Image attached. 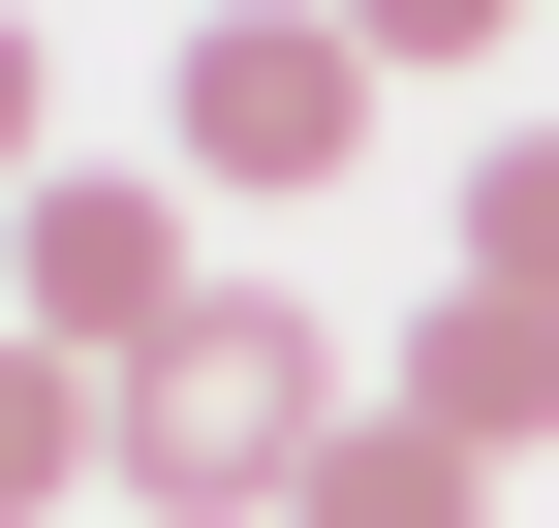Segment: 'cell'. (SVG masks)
Here are the masks:
<instances>
[{
  "instance_id": "3",
  "label": "cell",
  "mask_w": 559,
  "mask_h": 528,
  "mask_svg": "<svg viewBox=\"0 0 559 528\" xmlns=\"http://www.w3.org/2000/svg\"><path fill=\"white\" fill-rule=\"evenodd\" d=\"M373 94H404V62L342 32V0H218V32H187V156H218V187H342Z\"/></svg>"
},
{
  "instance_id": "1",
  "label": "cell",
  "mask_w": 559,
  "mask_h": 528,
  "mask_svg": "<svg viewBox=\"0 0 559 528\" xmlns=\"http://www.w3.org/2000/svg\"><path fill=\"white\" fill-rule=\"evenodd\" d=\"M311 435H342V343H311V311H249V280L124 373V497H156V528H280V497H311Z\"/></svg>"
},
{
  "instance_id": "7",
  "label": "cell",
  "mask_w": 559,
  "mask_h": 528,
  "mask_svg": "<svg viewBox=\"0 0 559 528\" xmlns=\"http://www.w3.org/2000/svg\"><path fill=\"white\" fill-rule=\"evenodd\" d=\"M342 32H373V62H404V94H436V62H498V32H528V0H342Z\"/></svg>"
},
{
  "instance_id": "4",
  "label": "cell",
  "mask_w": 559,
  "mask_h": 528,
  "mask_svg": "<svg viewBox=\"0 0 559 528\" xmlns=\"http://www.w3.org/2000/svg\"><path fill=\"white\" fill-rule=\"evenodd\" d=\"M373 405H436V435H498V467H528V435H559V311H498V280H436Z\"/></svg>"
},
{
  "instance_id": "5",
  "label": "cell",
  "mask_w": 559,
  "mask_h": 528,
  "mask_svg": "<svg viewBox=\"0 0 559 528\" xmlns=\"http://www.w3.org/2000/svg\"><path fill=\"white\" fill-rule=\"evenodd\" d=\"M466 497H498V435H436V405H342L280 528H466Z\"/></svg>"
},
{
  "instance_id": "2",
  "label": "cell",
  "mask_w": 559,
  "mask_h": 528,
  "mask_svg": "<svg viewBox=\"0 0 559 528\" xmlns=\"http://www.w3.org/2000/svg\"><path fill=\"white\" fill-rule=\"evenodd\" d=\"M0 311H32L62 373H156L187 311H218V280H187V187H124V156H62L32 218H0Z\"/></svg>"
},
{
  "instance_id": "6",
  "label": "cell",
  "mask_w": 559,
  "mask_h": 528,
  "mask_svg": "<svg viewBox=\"0 0 559 528\" xmlns=\"http://www.w3.org/2000/svg\"><path fill=\"white\" fill-rule=\"evenodd\" d=\"M466 280L559 311V124H498V156H466Z\"/></svg>"
},
{
  "instance_id": "8",
  "label": "cell",
  "mask_w": 559,
  "mask_h": 528,
  "mask_svg": "<svg viewBox=\"0 0 559 528\" xmlns=\"http://www.w3.org/2000/svg\"><path fill=\"white\" fill-rule=\"evenodd\" d=\"M32 94H62V62H32V0H0V218H32V187H62V156H32Z\"/></svg>"
}]
</instances>
